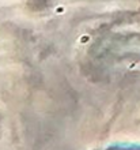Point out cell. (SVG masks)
Returning a JSON list of instances; mask_svg holds the SVG:
<instances>
[{
  "label": "cell",
  "instance_id": "6da1fadb",
  "mask_svg": "<svg viewBox=\"0 0 140 150\" xmlns=\"http://www.w3.org/2000/svg\"><path fill=\"white\" fill-rule=\"evenodd\" d=\"M98 150H140V145L136 143H114Z\"/></svg>",
  "mask_w": 140,
  "mask_h": 150
}]
</instances>
